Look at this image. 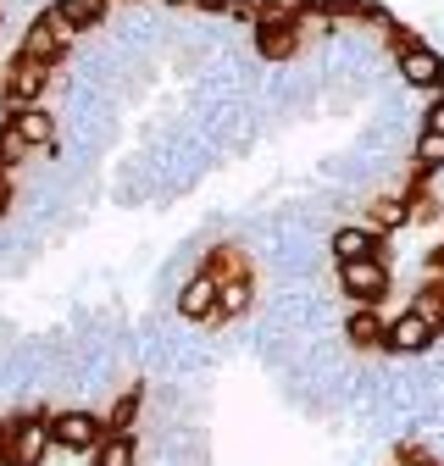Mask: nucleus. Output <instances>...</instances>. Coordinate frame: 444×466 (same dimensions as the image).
I'll return each mask as SVG.
<instances>
[{"mask_svg":"<svg viewBox=\"0 0 444 466\" xmlns=\"http://www.w3.org/2000/svg\"><path fill=\"white\" fill-rule=\"evenodd\" d=\"M433 333H439V317L417 306V311H400L395 322H388L383 344H388V350H406V356H417V350H428V344H433Z\"/></svg>","mask_w":444,"mask_h":466,"instance_id":"nucleus-1","label":"nucleus"},{"mask_svg":"<svg viewBox=\"0 0 444 466\" xmlns=\"http://www.w3.org/2000/svg\"><path fill=\"white\" fill-rule=\"evenodd\" d=\"M400 78L411 89H444V56H433L422 45H400Z\"/></svg>","mask_w":444,"mask_h":466,"instance_id":"nucleus-2","label":"nucleus"},{"mask_svg":"<svg viewBox=\"0 0 444 466\" xmlns=\"http://www.w3.org/2000/svg\"><path fill=\"white\" fill-rule=\"evenodd\" d=\"M339 283H345V295H356L361 306H372L388 289V272H383V261H339Z\"/></svg>","mask_w":444,"mask_h":466,"instance_id":"nucleus-3","label":"nucleus"},{"mask_svg":"<svg viewBox=\"0 0 444 466\" xmlns=\"http://www.w3.org/2000/svg\"><path fill=\"white\" fill-rule=\"evenodd\" d=\"M67 39H73V28L62 23V17H39L34 28H28V45H23V56H28V62H56V56H62L67 50Z\"/></svg>","mask_w":444,"mask_h":466,"instance_id":"nucleus-4","label":"nucleus"},{"mask_svg":"<svg viewBox=\"0 0 444 466\" xmlns=\"http://www.w3.org/2000/svg\"><path fill=\"white\" fill-rule=\"evenodd\" d=\"M45 444H56L45 422H17L12 428V444H6V461L12 466H39L45 461Z\"/></svg>","mask_w":444,"mask_h":466,"instance_id":"nucleus-5","label":"nucleus"},{"mask_svg":"<svg viewBox=\"0 0 444 466\" xmlns=\"http://www.w3.org/2000/svg\"><path fill=\"white\" fill-rule=\"evenodd\" d=\"M50 439L62 444V450H89V444H100V422L89 411H62V417L50 422Z\"/></svg>","mask_w":444,"mask_h":466,"instance_id":"nucleus-6","label":"nucleus"},{"mask_svg":"<svg viewBox=\"0 0 444 466\" xmlns=\"http://www.w3.org/2000/svg\"><path fill=\"white\" fill-rule=\"evenodd\" d=\"M39 89H45V62H28V56H23V62L12 67V78H6V100L17 111H28L39 100Z\"/></svg>","mask_w":444,"mask_h":466,"instance_id":"nucleus-7","label":"nucleus"},{"mask_svg":"<svg viewBox=\"0 0 444 466\" xmlns=\"http://www.w3.org/2000/svg\"><path fill=\"white\" fill-rule=\"evenodd\" d=\"M178 311H184L189 322H206V317L217 311V278H211V272H200V278H189V283H184Z\"/></svg>","mask_w":444,"mask_h":466,"instance_id":"nucleus-8","label":"nucleus"},{"mask_svg":"<svg viewBox=\"0 0 444 466\" xmlns=\"http://www.w3.org/2000/svg\"><path fill=\"white\" fill-rule=\"evenodd\" d=\"M333 256L339 261H378V233L372 228H339L333 233Z\"/></svg>","mask_w":444,"mask_h":466,"instance_id":"nucleus-9","label":"nucleus"},{"mask_svg":"<svg viewBox=\"0 0 444 466\" xmlns=\"http://www.w3.org/2000/svg\"><path fill=\"white\" fill-rule=\"evenodd\" d=\"M56 17H62L73 34H78V28H95V23L106 17V0H62V6H56Z\"/></svg>","mask_w":444,"mask_h":466,"instance_id":"nucleus-10","label":"nucleus"},{"mask_svg":"<svg viewBox=\"0 0 444 466\" xmlns=\"http://www.w3.org/2000/svg\"><path fill=\"white\" fill-rule=\"evenodd\" d=\"M12 134H17L23 145H50V116H45L39 106H28V111L12 116Z\"/></svg>","mask_w":444,"mask_h":466,"instance_id":"nucleus-11","label":"nucleus"},{"mask_svg":"<svg viewBox=\"0 0 444 466\" xmlns=\"http://www.w3.org/2000/svg\"><path fill=\"white\" fill-rule=\"evenodd\" d=\"M217 306L228 311V317H239V311L250 306V283H245V278H228V283H217Z\"/></svg>","mask_w":444,"mask_h":466,"instance_id":"nucleus-12","label":"nucleus"},{"mask_svg":"<svg viewBox=\"0 0 444 466\" xmlns=\"http://www.w3.org/2000/svg\"><path fill=\"white\" fill-rule=\"evenodd\" d=\"M289 50H295L289 23H261V56H289Z\"/></svg>","mask_w":444,"mask_h":466,"instance_id":"nucleus-13","label":"nucleus"},{"mask_svg":"<svg viewBox=\"0 0 444 466\" xmlns=\"http://www.w3.org/2000/svg\"><path fill=\"white\" fill-rule=\"evenodd\" d=\"M95 466H134V444H128L123 433L100 439V455H95Z\"/></svg>","mask_w":444,"mask_h":466,"instance_id":"nucleus-14","label":"nucleus"},{"mask_svg":"<svg viewBox=\"0 0 444 466\" xmlns=\"http://www.w3.org/2000/svg\"><path fill=\"white\" fill-rule=\"evenodd\" d=\"M383 333H388V328H383V322H378L367 306L350 317V339H356V344H383Z\"/></svg>","mask_w":444,"mask_h":466,"instance_id":"nucleus-15","label":"nucleus"},{"mask_svg":"<svg viewBox=\"0 0 444 466\" xmlns=\"http://www.w3.org/2000/svg\"><path fill=\"white\" fill-rule=\"evenodd\" d=\"M300 6H311V0H267V6H261V23H289Z\"/></svg>","mask_w":444,"mask_h":466,"instance_id":"nucleus-16","label":"nucleus"},{"mask_svg":"<svg viewBox=\"0 0 444 466\" xmlns=\"http://www.w3.org/2000/svg\"><path fill=\"white\" fill-rule=\"evenodd\" d=\"M417 161L422 167H444V134H422L417 139Z\"/></svg>","mask_w":444,"mask_h":466,"instance_id":"nucleus-17","label":"nucleus"},{"mask_svg":"<svg viewBox=\"0 0 444 466\" xmlns=\"http://www.w3.org/2000/svg\"><path fill=\"white\" fill-rule=\"evenodd\" d=\"M428 134H444V100H433V111H428Z\"/></svg>","mask_w":444,"mask_h":466,"instance_id":"nucleus-18","label":"nucleus"},{"mask_svg":"<svg viewBox=\"0 0 444 466\" xmlns=\"http://www.w3.org/2000/svg\"><path fill=\"white\" fill-rule=\"evenodd\" d=\"M195 6H206V12H234L239 0H195Z\"/></svg>","mask_w":444,"mask_h":466,"instance_id":"nucleus-19","label":"nucleus"},{"mask_svg":"<svg viewBox=\"0 0 444 466\" xmlns=\"http://www.w3.org/2000/svg\"><path fill=\"white\" fill-rule=\"evenodd\" d=\"M6 444H12V433H6V428H0V455H6Z\"/></svg>","mask_w":444,"mask_h":466,"instance_id":"nucleus-20","label":"nucleus"},{"mask_svg":"<svg viewBox=\"0 0 444 466\" xmlns=\"http://www.w3.org/2000/svg\"><path fill=\"white\" fill-rule=\"evenodd\" d=\"M433 267H439V272H444V250H439V256H433Z\"/></svg>","mask_w":444,"mask_h":466,"instance_id":"nucleus-21","label":"nucleus"},{"mask_svg":"<svg viewBox=\"0 0 444 466\" xmlns=\"http://www.w3.org/2000/svg\"><path fill=\"white\" fill-rule=\"evenodd\" d=\"M173 6H189V0H173Z\"/></svg>","mask_w":444,"mask_h":466,"instance_id":"nucleus-22","label":"nucleus"}]
</instances>
